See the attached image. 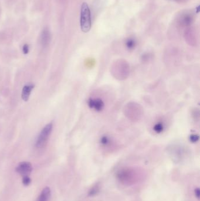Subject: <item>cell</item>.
<instances>
[{"label": "cell", "mask_w": 200, "mask_h": 201, "mask_svg": "<svg viewBox=\"0 0 200 201\" xmlns=\"http://www.w3.org/2000/svg\"><path fill=\"white\" fill-rule=\"evenodd\" d=\"M81 28L83 33L90 31L92 25L91 13L88 4L86 3H82L81 9Z\"/></svg>", "instance_id": "1"}, {"label": "cell", "mask_w": 200, "mask_h": 201, "mask_svg": "<svg viewBox=\"0 0 200 201\" xmlns=\"http://www.w3.org/2000/svg\"><path fill=\"white\" fill-rule=\"evenodd\" d=\"M52 129L53 124L52 123L47 124L42 128L36 141L35 146L36 148H42L46 145L47 141L51 135Z\"/></svg>", "instance_id": "2"}, {"label": "cell", "mask_w": 200, "mask_h": 201, "mask_svg": "<svg viewBox=\"0 0 200 201\" xmlns=\"http://www.w3.org/2000/svg\"><path fill=\"white\" fill-rule=\"evenodd\" d=\"M32 170V166L30 162H22L19 164L16 168L17 173L20 174L22 176H29Z\"/></svg>", "instance_id": "3"}, {"label": "cell", "mask_w": 200, "mask_h": 201, "mask_svg": "<svg viewBox=\"0 0 200 201\" xmlns=\"http://www.w3.org/2000/svg\"><path fill=\"white\" fill-rule=\"evenodd\" d=\"M34 88V85L33 84H27L25 85L22 88L21 97L24 101H27L29 100L30 96L31 94L32 90Z\"/></svg>", "instance_id": "4"}, {"label": "cell", "mask_w": 200, "mask_h": 201, "mask_svg": "<svg viewBox=\"0 0 200 201\" xmlns=\"http://www.w3.org/2000/svg\"><path fill=\"white\" fill-rule=\"evenodd\" d=\"M51 40V35L48 30L44 29L41 35V43L44 47L49 45Z\"/></svg>", "instance_id": "5"}, {"label": "cell", "mask_w": 200, "mask_h": 201, "mask_svg": "<svg viewBox=\"0 0 200 201\" xmlns=\"http://www.w3.org/2000/svg\"><path fill=\"white\" fill-rule=\"evenodd\" d=\"M51 195V191L49 187L45 188L41 192L36 201H49Z\"/></svg>", "instance_id": "6"}, {"label": "cell", "mask_w": 200, "mask_h": 201, "mask_svg": "<svg viewBox=\"0 0 200 201\" xmlns=\"http://www.w3.org/2000/svg\"><path fill=\"white\" fill-rule=\"evenodd\" d=\"M193 22V17L192 15L189 14H185L182 16L180 18V23L183 26H189L192 24Z\"/></svg>", "instance_id": "7"}, {"label": "cell", "mask_w": 200, "mask_h": 201, "mask_svg": "<svg viewBox=\"0 0 200 201\" xmlns=\"http://www.w3.org/2000/svg\"><path fill=\"white\" fill-rule=\"evenodd\" d=\"M89 105L95 110H101L103 107V102L99 99L91 100L89 101Z\"/></svg>", "instance_id": "8"}, {"label": "cell", "mask_w": 200, "mask_h": 201, "mask_svg": "<svg viewBox=\"0 0 200 201\" xmlns=\"http://www.w3.org/2000/svg\"><path fill=\"white\" fill-rule=\"evenodd\" d=\"M136 45V42L133 39H129L126 42V46L129 49L134 48Z\"/></svg>", "instance_id": "9"}, {"label": "cell", "mask_w": 200, "mask_h": 201, "mask_svg": "<svg viewBox=\"0 0 200 201\" xmlns=\"http://www.w3.org/2000/svg\"><path fill=\"white\" fill-rule=\"evenodd\" d=\"M31 178L29 177V176H23L22 183L24 185H25V186L29 185L31 183Z\"/></svg>", "instance_id": "10"}, {"label": "cell", "mask_w": 200, "mask_h": 201, "mask_svg": "<svg viewBox=\"0 0 200 201\" xmlns=\"http://www.w3.org/2000/svg\"><path fill=\"white\" fill-rule=\"evenodd\" d=\"M154 129L157 132H160L163 129V125H162L161 123H157L155 125Z\"/></svg>", "instance_id": "11"}, {"label": "cell", "mask_w": 200, "mask_h": 201, "mask_svg": "<svg viewBox=\"0 0 200 201\" xmlns=\"http://www.w3.org/2000/svg\"><path fill=\"white\" fill-rule=\"evenodd\" d=\"M29 51H30V47H29V45H28V44H25L23 45L22 46V52L24 54H28V52H29Z\"/></svg>", "instance_id": "12"}, {"label": "cell", "mask_w": 200, "mask_h": 201, "mask_svg": "<svg viewBox=\"0 0 200 201\" xmlns=\"http://www.w3.org/2000/svg\"><path fill=\"white\" fill-rule=\"evenodd\" d=\"M195 9H196V13H197V14H198V13H199V5L197 6Z\"/></svg>", "instance_id": "13"}, {"label": "cell", "mask_w": 200, "mask_h": 201, "mask_svg": "<svg viewBox=\"0 0 200 201\" xmlns=\"http://www.w3.org/2000/svg\"><path fill=\"white\" fill-rule=\"evenodd\" d=\"M174 1H177V2H181V3H182V2H183V1H185L186 0H174Z\"/></svg>", "instance_id": "14"}]
</instances>
